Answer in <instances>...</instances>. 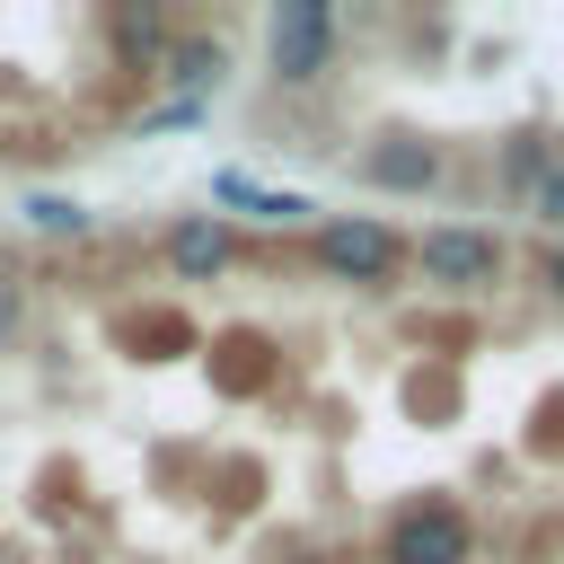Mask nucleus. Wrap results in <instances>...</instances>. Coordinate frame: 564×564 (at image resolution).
<instances>
[{
	"label": "nucleus",
	"instance_id": "f257e3e1",
	"mask_svg": "<svg viewBox=\"0 0 564 564\" xmlns=\"http://www.w3.org/2000/svg\"><path fill=\"white\" fill-rule=\"evenodd\" d=\"M264 62H273L282 88L326 79V62H335V9H326V0H282V9L264 18Z\"/></svg>",
	"mask_w": 564,
	"mask_h": 564
},
{
	"label": "nucleus",
	"instance_id": "f03ea898",
	"mask_svg": "<svg viewBox=\"0 0 564 564\" xmlns=\"http://www.w3.org/2000/svg\"><path fill=\"white\" fill-rule=\"evenodd\" d=\"M308 256H317V273H335V282H388L397 264H405V238L388 229V220H370V212H344V220H326L317 238H308Z\"/></svg>",
	"mask_w": 564,
	"mask_h": 564
},
{
	"label": "nucleus",
	"instance_id": "7ed1b4c3",
	"mask_svg": "<svg viewBox=\"0 0 564 564\" xmlns=\"http://www.w3.org/2000/svg\"><path fill=\"white\" fill-rule=\"evenodd\" d=\"M405 256H414V273L441 282V291H485V282H502V238H494V229H467V220L423 229Z\"/></svg>",
	"mask_w": 564,
	"mask_h": 564
},
{
	"label": "nucleus",
	"instance_id": "20e7f679",
	"mask_svg": "<svg viewBox=\"0 0 564 564\" xmlns=\"http://www.w3.org/2000/svg\"><path fill=\"white\" fill-rule=\"evenodd\" d=\"M476 555V529L458 502H405L379 538V564H467Z\"/></svg>",
	"mask_w": 564,
	"mask_h": 564
},
{
	"label": "nucleus",
	"instance_id": "39448f33",
	"mask_svg": "<svg viewBox=\"0 0 564 564\" xmlns=\"http://www.w3.org/2000/svg\"><path fill=\"white\" fill-rule=\"evenodd\" d=\"M167 273L176 282H220L229 264H238V238H229V220L220 212H185V220H167Z\"/></svg>",
	"mask_w": 564,
	"mask_h": 564
},
{
	"label": "nucleus",
	"instance_id": "423d86ee",
	"mask_svg": "<svg viewBox=\"0 0 564 564\" xmlns=\"http://www.w3.org/2000/svg\"><path fill=\"white\" fill-rule=\"evenodd\" d=\"M361 185L423 194V185H441V150H432V141H414V132H388V141H370V150H361Z\"/></svg>",
	"mask_w": 564,
	"mask_h": 564
},
{
	"label": "nucleus",
	"instance_id": "0eeeda50",
	"mask_svg": "<svg viewBox=\"0 0 564 564\" xmlns=\"http://www.w3.org/2000/svg\"><path fill=\"white\" fill-rule=\"evenodd\" d=\"M97 35H106V53H115L123 70H159V53L176 44V18H167V9H106Z\"/></svg>",
	"mask_w": 564,
	"mask_h": 564
},
{
	"label": "nucleus",
	"instance_id": "6e6552de",
	"mask_svg": "<svg viewBox=\"0 0 564 564\" xmlns=\"http://www.w3.org/2000/svg\"><path fill=\"white\" fill-rule=\"evenodd\" d=\"M220 70H229L220 35H194V26H176V44L159 53V79H167V97H194V106L220 88Z\"/></svg>",
	"mask_w": 564,
	"mask_h": 564
},
{
	"label": "nucleus",
	"instance_id": "1a4fd4ad",
	"mask_svg": "<svg viewBox=\"0 0 564 564\" xmlns=\"http://www.w3.org/2000/svg\"><path fill=\"white\" fill-rule=\"evenodd\" d=\"M212 203H229V212H247V220H308V212H317L308 194H282V185H256L247 167H220V176H212Z\"/></svg>",
	"mask_w": 564,
	"mask_h": 564
},
{
	"label": "nucleus",
	"instance_id": "9d476101",
	"mask_svg": "<svg viewBox=\"0 0 564 564\" xmlns=\"http://www.w3.org/2000/svg\"><path fill=\"white\" fill-rule=\"evenodd\" d=\"M26 229H44V238H88V229H97V212H88V203H70V194H26Z\"/></svg>",
	"mask_w": 564,
	"mask_h": 564
},
{
	"label": "nucleus",
	"instance_id": "9b49d317",
	"mask_svg": "<svg viewBox=\"0 0 564 564\" xmlns=\"http://www.w3.org/2000/svg\"><path fill=\"white\" fill-rule=\"evenodd\" d=\"M35 317V291H26V273L18 264H0V352L18 344V326Z\"/></svg>",
	"mask_w": 564,
	"mask_h": 564
},
{
	"label": "nucleus",
	"instance_id": "f8f14e48",
	"mask_svg": "<svg viewBox=\"0 0 564 564\" xmlns=\"http://www.w3.org/2000/svg\"><path fill=\"white\" fill-rule=\"evenodd\" d=\"M529 212H538L546 229H564V159H546V167L529 176Z\"/></svg>",
	"mask_w": 564,
	"mask_h": 564
},
{
	"label": "nucleus",
	"instance_id": "ddd939ff",
	"mask_svg": "<svg viewBox=\"0 0 564 564\" xmlns=\"http://www.w3.org/2000/svg\"><path fill=\"white\" fill-rule=\"evenodd\" d=\"M194 115H203L194 97H167V106H150V115H141V132H185Z\"/></svg>",
	"mask_w": 564,
	"mask_h": 564
},
{
	"label": "nucleus",
	"instance_id": "4468645a",
	"mask_svg": "<svg viewBox=\"0 0 564 564\" xmlns=\"http://www.w3.org/2000/svg\"><path fill=\"white\" fill-rule=\"evenodd\" d=\"M546 291H555V300H564V247H555V256H546Z\"/></svg>",
	"mask_w": 564,
	"mask_h": 564
},
{
	"label": "nucleus",
	"instance_id": "2eb2a0df",
	"mask_svg": "<svg viewBox=\"0 0 564 564\" xmlns=\"http://www.w3.org/2000/svg\"><path fill=\"white\" fill-rule=\"evenodd\" d=\"M291 564H335V555H291Z\"/></svg>",
	"mask_w": 564,
	"mask_h": 564
},
{
	"label": "nucleus",
	"instance_id": "dca6fc26",
	"mask_svg": "<svg viewBox=\"0 0 564 564\" xmlns=\"http://www.w3.org/2000/svg\"><path fill=\"white\" fill-rule=\"evenodd\" d=\"M0 564H26V555H0Z\"/></svg>",
	"mask_w": 564,
	"mask_h": 564
}]
</instances>
